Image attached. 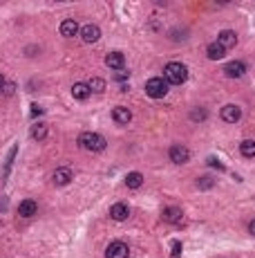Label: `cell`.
Instances as JSON below:
<instances>
[{"mask_svg":"<svg viewBox=\"0 0 255 258\" xmlns=\"http://www.w3.org/2000/svg\"><path fill=\"white\" fill-rule=\"evenodd\" d=\"M213 186H215V180L208 178V175H201V178H197V189L208 191V189H213Z\"/></svg>","mask_w":255,"mask_h":258,"instance_id":"cell-24","label":"cell"},{"mask_svg":"<svg viewBox=\"0 0 255 258\" xmlns=\"http://www.w3.org/2000/svg\"><path fill=\"white\" fill-rule=\"evenodd\" d=\"M206 164H208V166H215V169H219V171H224V166L219 164V162L215 160V157H213V160H208V162H206Z\"/></svg>","mask_w":255,"mask_h":258,"instance_id":"cell-27","label":"cell"},{"mask_svg":"<svg viewBox=\"0 0 255 258\" xmlns=\"http://www.w3.org/2000/svg\"><path fill=\"white\" fill-rule=\"evenodd\" d=\"M41 112H43V108L38 106V103H34V106H32V114H41Z\"/></svg>","mask_w":255,"mask_h":258,"instance_id":"cell-28","label":"cell"},{"mask_svg":"<svg viewBox=\"0 0 255 258\" xmlns=\"http://www.w3.org/2000/svg\"><path fill=\"white\" fill-rule=\"evenodd\" d=\"M163 79H166L168 85H181L188 81V68L179 61H170L163 68Z\"/></svg>","mask_w":255,"mask_h":258,"instance_id":"cell-1","label":"cell"},{"mask_svg":"<svg viewBox=\"0 0 255 258\" xmlns=\"http://www.w3.org/2000/svg\"><path fill=\"white\" fill-rule=\"evenodd\" d=\"M110 218L117 222H123L130 218V207L126 202H114L112 207H110Z\"/></svg>","mask_w":255,"mask_h":258,"instance_id":"cell-7","label":"cell"},{"mask_svg":"<svg viewBox=\"0 0 255 258\" xmlns=\"http://www.w3.org/2000/svg\"><path fill=\"white\" fill-rule=\"evenodd\" d=\"M90 94H92V92H90V85L88 83H81V81H79V83L72 85V97H74L76 101H85V99H90Z\"/></svg>","mask_w":255,"mask_h":258,"instance_id":"cell-17","label":"cell"},{"mask_svg":"<svg viewBox=\"0 0 255 258\" xmlns=\"http://www.w3.org/2000/svg\"><path fill=\"white\" fill-rule=\"evenodd\" d=\"M217 43L224 47L226 52L228 50H233L235 45H237V34H235L233 30H224V32H219V36H217Z\"/></svg>","mask_w":255,"mask_h":258,"instance_id":"cell-11","label":"cell"},{"mask_svg":"<svg viewBox=\"0 0 255 258\" xmlns=\"http://www.w3.org/2000/svg\"><path fill=\"white\" fill-rule=\"evenodd\" d=\"M90 92H96V94H101V92H105V81L101 79V76H94V79H90Z\"/></svg>","mask_w":255,"mask_h":258,"instance_id":"cell-23","label":"cell"},{"mask_svg":"<svg viewBox=\"0 0 255 258\" xmlns=\"http://www.w3.org/2000/svg\"><path fill=\"white\" fill-rule=\"evenodd\" d=\"M38 213V204L34 202V200H23L21 204H18V216L23 218H32Z\"/></svg>","mask_w":255,"mask_h":258,"instance_id":"cell-16","label":"cell"},{"mask_svg":"<svg viewBox=\"0 0 255 258\" xmlns=\"http://www.w3.org/2000/svg\"><path fill=\"white\" fill-rule=\"evenodd\" d=\"M81 38H83L85 43H96L101 38V30L96 25H92V23H90V25H83L81 27Z\"/></svg>","mask_w":255,"mask_h":258,"instance_id":"cell-15","label":"cell"},{"mask_svg":"<svg viewBox=\"0 0 255 258\" xmlns=\"http://www.w3.org/2000/svg\"><path fill=\"white\" fill-rule=\"evenodd\" d=\"M79 144L85 148V151H92V153H101L105 151V146H108V142H105L103 135H99V133H83V135L79 137Z\"/></svg>","mask_w":255,"mask_h":258,"instance_id":"cell-2","label":"cell"},{"mask_svg":"<svg viewBox=\"0 0 255 258\" xmlns=\"http://www.w3.org/2000/svg\"><path fill=\"white\" fill-rule=\"evenodd\" d=\"M224 74L228 76V79H239V76L246 74V63H244V61H230L224 68Z\"/></svg>","mask_w":255,"mask_h":258,"instance_id":"cell-8","label":"cell"},{"mask_svg":"<svg viewBox=\"0 0 255 258\" xmlns=\"http://www.w3.org/2000/svg\"><path fill=\"white\" fill-rule=\"evenodd\" d=\"M47 133H50V128H47L45 123H34V126H32V137H34L36 142H43V140H45Z\"/></svg>","mask_w":255,"mask_h":258,"instance_id":"cell-21","label":"cell"},{"mask_svg":"<svg viewBox=\"0 0 255 258\" xmlns=\"http://www.w3.org/2000/svg\"><path fill=\"white\" fill-rule=\"evenodd\" d=\"M168 90H170V85L166 83L163 76H152V79L146 81V94L150 99H163L168 94Z\"/></svg>","mask_w":255,"mask_h":258,"instance_id":"cell-3","label":"cell"},{"mask_svg":"<svg viewBox=\"0 0 255 258\" xmlns=\"http://www.w3.org/2000/svg\"><path fill=\"white\" fill-rule=\"evenodd\" d=\"M128 72H126V70H121V72H117V74H114V79H117V81H126L128 79Z\"/></svg>","mask_w":255,"mask_h":258,"instance_id":"cell-26","label":"cell"},{"mask_svg":"<svg viewBox=\"0 0 255 258\" xmlns=\"http://www.w3.org/2000/svg\"><path fill=\"white\" fill-rule=\"evenodd\" d=\"M181 256V242H172V258Z\"/></svg>","mask_w":255,"mask_h":258,"instance_id":"cell-25","label":"cell"},{"mask_svg":"<svg viewBox=\"0 0 255 258\" xmlns=\"http://www.w3.org/2000/svg\"><path fill=\"white\" fill-rule=\"evenodd\" d=\"M239 155L246 157V160H253L255 157V142L253 140H244L242 144H239Z\"/></svg>","mask_w":255,"mask_h":258,"instance_id":"cell-20","label":"cell"},{"mask_svg":"<svg viewBox=\"0 0 255 258\" xmlns=\"http://www.w3.org/2000/svg\"><path fill=\"white\" fill-rule=\"evenodd\" d=\"M72 178H74V173H72V169H67V166H61V169H56L54 173H52V180H54L56 186H65L72 182Z\"/></svg>","mask_w":255,"mask_h":258,"instance_id":"cell-9","label":"cell"},{"mask_svg":"<svg viewBox=\"0 0 255 258\" xmlns=\"http://www.w3.org/2000/svg\"><path fill=\"white\" fill-rule=\"evenodd\" d=\"M206 117H208V110H206V108H201V106L192 108V110H190V114H188V119H190V121H195V123H201V121H206Z\"/></svg>","mask_w":255,"mask_h":258,"instance_id":"cell-22","label":"cell"},{"mask_svg":"<svg viewBox=\"0 0 255 258\" xmlns=\"http://www.w3.org/2000/svg\"><path fill=\"white\" fill-rule=\"evenodd\" d=\"M105 65H108L110 70H117V72H121L123 65H126V56H123L121 52H110V54L105 56Z\"/></svg>","mask_w":255,"mask_h":258,"instance_id":"cell-10","label":"cell"},{"mask_svg":"<svg viewBox=\"0 0 255 258\" xmlns=\"http://www.w3.org/2000/svg\"><path fill=\"white\" fill-rule=\"evenodd\" d=\"M141 184H143V175L139 173V171H132V173H128L126 175V186L128 189H141Z\"/></svg>","mask_w":255,"mask_h":258,"instance_id":"cell-19","label":"cell"},{"mask_svg":"<svg viewBox=\"0 0 255 258\" xmlns=\"http://www.w3.org/2000/svg\"><path fill=\"white\" fill-rule=\"evenodd\" d=\"M130 256V247L123 240H112L105 247V258H128Z\"/></svg>","mask_w":255,"mask_h":258,"instance_id":"cell-4","label":"cell"},{"mask_svg":"<svg viewBox=\"0 0 255 258\" xmlns=\"http://www.w3.org/2000/svg\"><path fill=\"white\" fill-rule=\"evenodd\" d=\"M248 233H251V236H255V218L251 222H248Z\"/></svg>","mask_w":255,"mask_h":258,"instance_id":"cell-29","label":"cell"},{"mask_svg":"<svg viewBox=\"0 0 255 258\" xmlns=\"http://www.w3.org/2000/svg\"><path fill=\"white\" fill-rule=\"evenodd\" d=\"M112 119L119 126H128V123L132 121V112H130V108H126V106H117L112 110Z\"/></svg>","mask_w":255,"mask_h":258,"instance_id":"cell-12","label":"cell"},{"mask_svg":"<svg viewBox=\"0 0 255 258\" xmlns=\"http://www.w3.org/2000/svg\"><path fill=\"white\" fill-rule=\"evenodd\" d=\"M161 216L168 224H179L181 220H184V211H181L179 207H166L161 211Z\"/></svg>","mask_w":255,"mask_h":258,"instance_id":"cell-13","label":"cell"},{"mask_svg":"<svg viewBox=\"0 0 255 258\" xmlns=\"http://www.w3.org/2000/svg\"><path fill=\"white\" fill-rule=\"evenodd\" d=\"M3 88H5V76L0 74V90H3Z\"/></svg>","mask_w":255,"mask_h":258,"instance_id":"cell-30","label":"cell"},{"mask_svg":"<svg viewBox=\"0 0 255 258\" xmlns=\"http://www.w3.org/2000/svg\"><path fill=\"white\" fill-rule=\"evenodd\" d=\"M168 157H170V162H175V164H186V162L190 160V151L181 144H172L170 151H168Z\"/></svg>","mask_w":255,"mask_h":258,"instance_id":"cell-6","label":"cell"},{"mask_svg":"<svg viewBox=\"0 0 255 258\" xmlns=\"http://www.w3.org/2000/svg\"><path fill=\"white\" fill-rule=\"evenodd\" d=\"M59 32H61V36H65V38L76 36V34H79V23H76L74 18H65V21L61 23Z\"/></svg>","mask_w":255,"mask_h":258,"instance_id":"cell-14","label":"cell"},{"mask_svg":"<svg viewBox=\"0 0 255 258\" xmlns=\"http://www.w3.org/2000/svg\"><path fill=\"white\" fill-rule=\"evenodd\" d=\"M206 56H208L210 61H219V59H224L226 56V50L219 45L217 41H215V43H210V45L206 47Z\"/></svg>","mask_w":255,"mask_h":258,"instance_id":"cell-18","label":"cell"},{"mask_svg":"<svg viewBox=\"0 0 255 258\" xmlns=\"http://www.w3.org/2000/svg\"><path fill=\"white\" fill-rule=\"evenodd\" d=\"M219 117H222V121H226V123H237L239 119H242V108L235 106V103H226L222 110H219Z\"/></svg>","mask_w":255,"mask_h":258,"instance_id":"cell-5","label":"cell"}]
</instances>
